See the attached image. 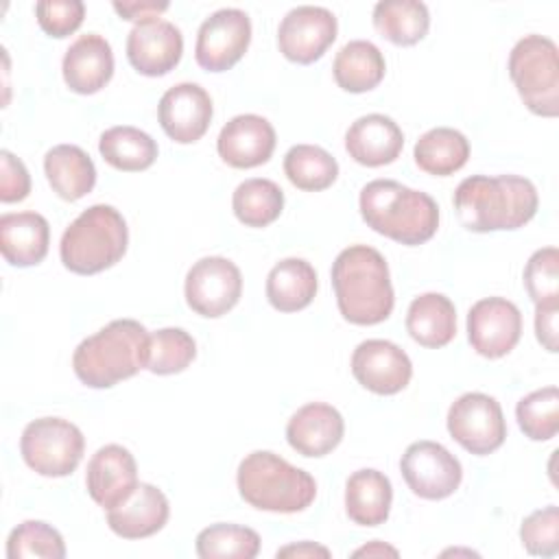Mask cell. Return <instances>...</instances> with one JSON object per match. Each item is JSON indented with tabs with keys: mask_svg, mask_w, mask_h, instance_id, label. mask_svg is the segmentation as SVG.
Here are the masks:
<instances>
[{
	"mask_svg": "<svg viewBox=\"0 0 559 559\" xmlns=\"http://www.w3.org/2000/svg\"><path fill=\"white\" fill-rule=\"evenodd\" d=\"M85 487L90 498L107 511L124 502L138 487L133 454L118 443L98 448L87 463Z\"/></svg>",
	"mask_w": 559,
	"mask_h": 559,
	"instance_id": "cell-17",
	"label": "cell"
},
{
	"mask_svg": "<svg viewBox=\"0 0 559 559\" xmlns=\"http://www.w3.org/2000/svg\"><path fill=\"white\" fill-rule=\"evenodd\" d=\"M386 63L380 48L367 39L347 41L334 57L332 74L341 90L362 94L380 85Z\"/></svg>",
	"mask_w": 559,
	"mask_h": 559,
	"instance_id": "cell-29",
	"label": "cell"
},
{
	"mask_svg": "<svg viewBox=\"0 0 559 559\" xmlns=\"http://www.w3.org/2000/svg\"><path fill=\"white\" fill-rule=\"evenodd\" d=\"M197 356V343L183 328H162L148 334L146 369L157 376L183 371Z\"/></svg>",
	"mask_w": 559,
	"mask_h": 559,
	"instance_id": "cell-36",
	"label": "cell"
},
{
	"mask_svg": "<svg viewBox=\"0 0 559 559\" xmlns=\"http://www.w3.org/2000/svg\"><path fill=\"white\" fill-rule=\"evenodd\" d=\"M537 205L533 181L520 175H472L454 190L456 218L476 234L520 229L535 216Z\"/></svg>",
	"mask_w": 559,
	"mask_h": 559,
	"instance_id": "cell-1",
	"label": "cell"
},
{
	"mask_svg": "<svg viewBox=\"0 0 559 559\" xmlns=\"http://www.w3.org/2000/svg\"><path fill=\"white\" fill-rule=\"evenodd\" d=\"M373 26L386 41L413 46L426 37L430 13L419 0H384L373 7Z\"/></svg>",
	"mask_w": 559,
	"mask_h": 559,
	"instance_id": "cell-32",
	"label": "cell"
},
{
	"mask_svg": "<svg viewBox=\"0 0 559 559\" xmlns=\"http://www.w3.org/2000/svg\"><path fill=\"white\" fill-rule=\"evenodd\" d=\"M183 55L181 31L168 20L135 24L127 37V59L144 76L168 74Z\"/></svg>",
	"mask_w": 559,
	"mask_h": 559,
	"instance_id": "cell-18",
	"label": "cell"
},
{
	"mask_svg": "<svg viewBox=\"0 0 559 559\" xmlns=\"http://www.w3.org/2000/svg\"><path fill=\"white\" fill-rule=\"evenodd\" d=\"M352 373L367 391L378 395H395L408 386L413 362L395 343L369 338L354 349Z\"/></svg>",
	"mask_w": 559,
	"mask_h": 559,
	"instance_id": "cell-15",
	"label": "cell"
},
{
	"mask_svg": "<svg viewBox=\"0 0 559 559\" xmlns=\"http://www.w3.org/2000/svg\"><path fill=\"white\" fill-rule=\"evenodd\" d=\"M393 500L391 480L378 469H358L345 485V513L354 524L380 526L386 522Z\"/></svg>",
	"mask_w": 559,
	"mask_h": 559,
	"instance_id": "cell-27",
	"label": "cell"
},
{
	"mask_svg": "<svg viewBox=\"0 0 559 559\" xmlns=\"http://www.w3.org/2000/svg\"><path fill=\"white\" fill-rule=\"evenodd\" d=\"M231 207L236 218L242 225L266 227L280 218L284 210V192L271 179H262V177L245 179L234 190Z\"/></svg>",
	"mask_w": 559,
	"mask_h": 559,
	"instance_id": "cell-33",
	"label": "cell"
},
{
	"mask_svg": "<svg viewBox=\"0 0 559 559\" xmlns=\"http://www.w3.org/2000/svg\"><path fill=\"white\" fill-rule=\"evenodd\" d=\"M9 559H63L66 544L57 528L41 520H26L17 524L7 539Z\"/></svg>",
	"mask_w": 559,
	"mask_h": 559,
	"instance_id": "cell-38",
	"label": "cell"
},
{
	"mask_svg": "<svg viewBox=\"0 0 559 559\" xmlns=\"http://www.w3.org/2000/svg\"><path fill=\"white\" fill-rule=\"evenodd\" d=\"M520 539L528 555L555 557L559 552V509L548 504L522 520Z\"/></svg>",
	"mask_w": 559,
	"mask_h": 559,
	"instance_id": "cell-40",
	"label": "cell"
},
{
	"mask_svg": "<svg viewBox=\"0 0 559 559\" xmlns=\"http://www.w3.org/2000/svg\"><path fill=\"white\" fill-rule=\"evenodd\" d=\"M39 28L50 37L72 35L85 17V4L81 0H39L35 4Z\"/></svg>",
	"mask_w": 559,
	"mask_h": 559,
	"instance_id": "cell-41",
	"label": "cell"
},
{
	"mask_svg": "<svg viewBox=\"0 0 559 559\" xmlns=\"http://www.w3.org/2000/svg\"><path fill=\"white\" fill-rule=\"evenodd\" d=\"M284 173L295 188L306 192H319L336 181L338 164L321 146L295 144L284 155Z\"/></svg>",
	"mask_w": 559,
	"mask_h": 559,
	"instance_id": "cell-34",
	"label": "cell"
},
{
	"mask_svg": "<svg viewBox=\"0 0 559 559\" xmlns=\"http://www.w3.org/2000/svg\"><path fill=\"white\" fill-rule=\"evenodd\" d=\"M509 76L528 111L544 118L559 114V57L552 39L524 35L511 48Z\"/></svg>",
	"mask_w": 559,
	"mask_h": 559,
	"instance_id": "cell-7",
	"label": "cell"
},
{
	"mask_svg": "<svg viewBox=\"0 0 559 559\" xmlns=\"http://www.w3.org/2000/svg\"><path fill=\"white\" fill-rule=\"evenodd\" d=\"M168 515L170 507L164 491L151 483H138L124 502L107 511V524L118 537L144 539L162 531Z\"/></svg>",
	"mask_w": 559,
	"mask_h": 559,
	"instance_id": "cell-23",
	"label": "cell"
},
{
	"mask_svg": "<svg viewBox=\"0 0 559 559\" xmlns=\"http://www.w3.org/2000/svg\"><path fill=\"white\" fill-rule=\"evenodd\" d=\"M448 432L469 454L496 452L507 437V421L496 397L487 393H463L448 411Z\"/></svg>",
	"mask_w": 559,
	"mask_h": 559,
	"instance_id": "cell-9",
	"label": "cell"
},
{
	"mask_svg": "<svg viewBox=\"0 0 559 559\" xmlns=\"http://www.w3.org/2000/svg\"><path fill=\"white\" fill-rule=\"evenodd\" d=\"M146 328L135 319H114L76 345L72 369L85 386L109 389L146 369Z\"/></svg>",
	"mask_w": 559,
	"mask_h": 559,
	"instance_id": "cell-4",
	"label": "cell"
},
{
	"mask_svg": "<svg viewBox=\"0 0 559 559\" xmlns=\"http://www.w3.org/2000/svg\"><path fill=\"white\" fill-rule=\"evenodd\" d=\"M522 336V314L504 297L478 299L467 312V338L485 358L507 356Z\"/></svg>",
	"mask_w": 559,
	"mask_h": 559,
	"instance_id": "cell-14",
	"label": "cell"
},
{
	"mask_svg": "<svg viewBox=\"0 0 559 559\" xmlns=\"http://www.w3.org/2000/svg\"><path fill=\"white\" fill-rule=\"evenodd\" d=\"M345 421L343 415L325 404V402H310L304 404L293 413L286 424V441L288 445L310 459H319L330 454L343 439Z\"/></svg>",
	"mask_w": 559,
	"mask_h": 559,
	"instance_id": "cell-20",
	"label": "cell"
},
{
	"mask_svg": "<svg viewBox=\"0 0 559 559\" xmlns=\"http://www.w3.org/2000/svg\"><path fill=\"white\" fill-rule=\"evenodd\" d=\"M98 151L103 159L122 173H140L157 159V142L142 129L118 124L100 133Z\"/></svg>",
	"mask_w": 559,
	"mask_h": 559,
	"instance_id": "cell-30",
	"label": "cell"
},
{
	"mask_svg": "<svg viewBox=\"0 0 559 559\" xmlns=\"http://www.w3.org/2000/svg\"><path fill=\"white\" fill-rule=\"evenodd\" d=\"M406 332L421 347H443L456 336V308L441 293L415 297L406 312Z\"/></svg>",
	"mask_w": 559,
	"mask_h": 559,
	"instance_id": "cell-26",
	"label": "cell"
},
{
	"mask_svg": "<svg viewBox=\"0 0 559 559\" xmlns=\"http://www.w3.org/2000/svg\"><path fill=\"white\" fill-rule=\"evenodd\" d=\"M249 41V15L240 9H218L199 26L194 59L207 72H225L245 57Z\"/></svg>",
	"mask_w": 559,
	"mask_h": 559,
	"instance_id": "cell-12",
	"label": "cell"
},
{
	"mask_svg": "<svg viewBox=\"0 0 559 559\" xmlns=\"http://www.w3.org/2000/svg\"><path fill=\"white\" fill-rule=\"evenodd\" d=\"M186 304L205 319L227 314L242 295L240 269L223 255H205L186 273Z\"/></svg>",
	"mask_w": 559,
	"mask_h": 559,
	"instance_id": "cell-10",
	"label": "cell"
},
{
	"mask_svg": "<svg viewBox=\"0 0 559 559\" xmlns=\"http://www.w3.org/2000/svg\"><path fill=\"white\" fill-rule=\"evenodd\" d=\"M338 312L354 325H376L393 312L395 295L384 255L369 245H352L332 262Z\"/></svg>",
	"mask_w": 559,
	"mask_h": 559,
	"instance_id": "cell-2",
	"label": "cell"
},
{
	"mask_svg": "<svg viewBox=\"0 0 559 559\" xmlns=\"http://www.w3.org/2000/svg\"><path fill=\"white\" fill-rule=\"evenodd\" d=\"M277 557H330V550L314 542H297L280 548Z\"/></svg>",
	"mask_w": 559,
	"mask_h": 559,
	"instance_id": "cell-45",
	"label": "cell"
},
{
	"mask_svg": "<svg viewBox=\"0 0 559 559\" xmlns=\"http://www.w3.org/2000/svg\"><path fill=\"white\" fill-rule=\"evenodd\" d=\"M50 245L48 221L37 212H9L0 216V251L11 266L39 264Z\"/></svg>",
	"mask_w": 559,
	"mask_h": 559,
	"instance_id": "cell-24",
	"label": "cell"
},
{
	"mask_svg": "<svg viewBox=\"0 0 559 559\" xmlns=\"http://www.w3.org/2000/svg\"><path fill=\"white\" fill-rule=\"evenodd\" d=\"M31 192V175L11 151H0V201L15 203Z\"/></svg>",
	"mask_w": 559,
	"mask_h": 559,
	"instance_id": "cell-42",
	"label": "cell"
},
{
	"mask_svg": "<svg viewBox=\"0 0 559 559\" xmlns=\"http://www.w3.org/2000/svg\"><path fill=\"white\" fill-rule=\"evenodd\" d=\"M212 98L199 83H177L164 92L157 105V118L164 133L179 142L201 140L212 122Z\"/></svg>",
	"mask_w": 559,
	"mask_h": 559,
	"instance_id": "cell-16",
	"label": "cell"
},
{
	"mask_svg": "<svg viewBox=\"0 0 559 559\" xmlns=\"http://www.w3.org/2000/svg\"><path fill=\"white\" fill-rule=\"evenodd\" d=\"M557 314H559V301L535 306V334H537V341L544 345V349H548L550 354L559 349Z\"/></svg>",
	"mask_w": 559,
	"mask_h": 559,
	"instance_id": "cell-43",
	"label": "cell"
},
{
	"mask_svg": "<svg viewBox=\"0 0 559 559\" xmlns=\"http://www.w3.org/2000/svg\"><path fill=\"white\" fill-rule=\"evenodd\" d=\"M317 271L304 258H284L266 275V299L280 312H297L317 295Z\"/></svg>",
	"mask_w": 559,
	"mask_h": 559,
	"instance_id": "cell-28",
	"label": "cell"
},
{
	"mask_svg": "<svg viewBox=\"0 0 559 559\" xmlns=\"http://www.w3.org/2000/svg\"><path fill=\"white\" fill-rule=\"evenodd\" d=\"M129 245L124 216L105 203L83 210L63 231L59 255L68 271L76 275L100 273L122 260Z\"/></svg>",
	"mask_w": 559,
	"mask_h": 559,
	"instance_id": "cell-6",
	"label": "cell"
},
{
	"mask_svg": "<svg viewBox=\"0 0 559 559\" xmlns=\"http://www.w3.org/2000/svg\"><path fill=\"white\" fill-rule=\"evenodd\" d=\"M85 439L79 426L61 417H39L26 424L20 437L24 463L39 476L61 478L76 469Z\"/></svg>",
	"mask_w": 559,
	"mask_h": 559,
	"instance_id": "cell-8",
	"label": "cell"
},
{
	"mask_svg": "<svg viewBox=\"0 0 559 559\" xmlns=\"http://www.w3.org/2000/svg\"><path fill=\"white\" fill-rule=\"evenodd\" d=\"M336 17L325 7L301 4L290 9L277 28L280 52L299 66L314 63L336 39Z\"/></svg>",
	"mask_w": 559,
	"mask_h": 559,
	"instance_id": "cell-13",
	"label": "cell"
},
{
	"mask_svg": "<svg viewBox=\"0 0 559 559\" xmlns=\"http://www.w3.org/2000/svg\"><path fill=\"white\" fill-rule=\"evenodd\" d=\"M404 133L397 122L384 114H367L356 118L345 133V151L362 166L378 168L400 157Z\"/></svg>",
	"mask_w": 559,
	"mask_h": 559,
	"instance_id": "cell-22",
	"label": "cell"
},
{
	"mask_svg": "<svg viewBox=\"0 0 559 559\" xmlns=\"http://www.w3.org/2000/svg\"><path fill=\"white\" fill-rule=\"evenodd\" d=\"M216 151L231 168H255L271 159L275 151V129L258 114L234 116L218 133Z\"/></svg>",
	"mask_w": 559,
	"mask_h": 559,
	"instance_id": "cell-19",
	"label": "cell"
},
{
	"mask_svg": "<svg viewBox=\"0 0 559 559\" xmlns=\"http://www.w3.org/2000/svg\"><path fill=\"white\" fill-rule=\"evenodd\" d=\"M520 430L531 441H548L559 430V391L544 386L524 395L515 406Z\"/></svg>",
	"mask_w": 559,
	"mask_h": 559,
	"instance_id": "cell-37",
	"label": "cell"
},
{
	"mask_svg": "<svg viewBox=\"0 0 559 559\" xmlns=\"http://www.w3.org/2000/svg\"><path fill=\"white\" fill-rule=\"evenodd\" d=\"M44 173L50 188L63 201H79L96 183L92 157L76 144H57L44 155Z\"/></svg>",
	"mask_w": 559,
	"mask_h": 559,
	"instance_id": "cell-25",
	"label": "cell"
},
{
	"mask_svg": "<svg viewBox=\"0 0 559 559\" xmlns=\"http://www.w3.org/2000/svg\"><path fill=\"white\" fill-rule=\"evenodd\" d=\"M524 288L533 304L559 301V251L557 247L537 249L524 266Z\"/></svg>",
	"mask_w": 559,
	"mask_h": 559,
	"instance_id": "cell-39",
	"label": "cell"
},
{
	"mask_svg": "<svg viewBox=\"0 0 559 559\" xmlns=\"http://www.w3.org/2000/svg\"><path fill=\"white\" fill-rule=\"evenodd\" d=\"M358 207L367 227L406 247L430 240L439 227L437 201L393 179H373L362 186Z\"/></svg>",
	"mask_w": 559,
	"mask_h": 559,
	"instance_id": "cell-3",
	"label": "cell"
},
{
	"mask_svg": "<svg viewBox=\"0 0 559 559\" xmlns=\"http://www.w3.org/2000/svg\"><path fill=\"white\" fill-rule=\"evenodd\" d=\"M408 489L424 500H443L452 496L463 478L459 459L437 441L411 443L400 461Z\"/></svg>",
	"mask_w": 559,
	"mask_h": 559,
	"instance_id": "cell-11",
	"label": "cell"
},
{
	"mask_svg": "<svg viewBox=\"0 0 559 559\" xmlns=\"http://www.w3.org/2000/svg\"><path fill=\"white\" fill-rule=\"evenodd\" d=\"M66 85L76 94H96L114 76V52L98 33L81 35L70 44L61 63Z\"/></svg>",
	"mask_w": 559,
	"mask_h": 559,
	"instance_id": "cell-21",
	"label": "cell"
},
{
	"mask_svg": "<svg viewBox=\"0 0 559 559\" xmlns=\"http://www.w3.org/2000/svg\"><path fill=\"white\" fill-rule=\"evenodd\" d=\"M114 9H116V13L122 20L142 24V22H148V20H157L168 9V2H151V0H142V2H114Z\"/></svg>",
	"mask_w": 559,
	"mask_h": 559,
	"instance_id": "cell-44",
	"label": "cell"
},
{
	"mask_svg": "<svg viewBox=\"0 0 559 559\" xmlns=\"http://www.w3.org/2000/svg\"><path fill=\"white\" fill-rule=\"evenodd\" d=\"M236 485L247 504L271 513H297L317 498L314 478L269 450H255L240 461Z\"/></svg>",
	"mask_w": 559,
	"mask_h": 559,
	"instance_id": "cell-5",
	"label": "cell"
},
{
	"mask_svg": "<svg viewBox=\"0 0 559 559\" xmlns=\"http://www.w3.org/2000/svg\"><path fill=\"white\" fill-rule=\"evenodd\" d=\"M197 555L201 559H253L260 552V535L240 524H212L197 535Z\"/></svg>",
	"mask_w": 559,
	"mask_h": 559,
	"instance_id": "cell-35",
	"label": "cell"
},
{
	"mask_svg": "<svg viewBox=\"0 0 559 559\" xmlns=\"http://www.w3.org/2000/svg\"><path fill=\"white\" fill-rule=\"evenodd\" d=\"M413 157L424 173L435 177H448L467 164L469 142L456 129L435 127L415 142Z\"/></svg>",
	"mask_w": 559,
	"mask_h": 559,
	"instance_id": "cell-31",
	"label": "cell"
},
{
	"mask_svg": "<svg viewBox=\"0 0 559 559\" xmlns=\"http://www.w3.org/2000/svg\"><path fill=\"white\" fill-rule=\"evenodd\" d=\"M384 555L397 557V550L393 546L382 544V542H371V544L354 550V557H384Z\"/></svg>",
	"mask_w": 559,
	"mask_h": 559,
	"instance_id": "cell-46",
	"label": "cell"
}]
</instances>
